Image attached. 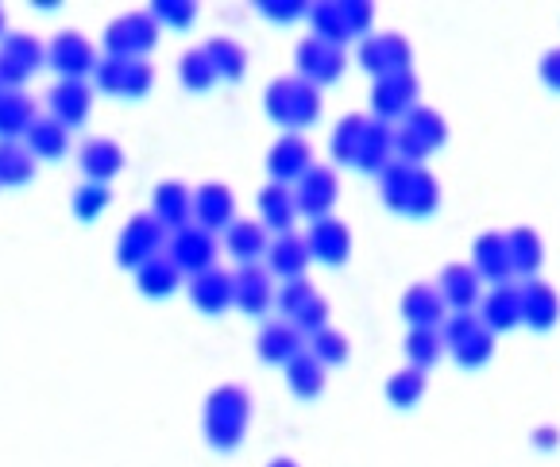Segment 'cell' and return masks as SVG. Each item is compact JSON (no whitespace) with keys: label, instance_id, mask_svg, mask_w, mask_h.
<instances>
[{"label":"cell","instance_id":"cell-1","mask_svg":"<svg viewBox=\"0 0 560 467\" xmlns=\"http://www.w3.org/2000/svg\"><path fill=\"white\" fill-rule=\"evenodd\" d=\"M247 425H252V398H247L244 386H217L206 398V413H201L206 441L217 452H232L240 448Z\"/></svg>","mask_w":560,"mask_h":467},{"label":"cell","instance_id":"cell-2","mask_svg":"<svg viewBox=\"0 0 560 467\" xmlns=\"http://www.w3.org/2000/svg\"><path fill=\"white\" fill-rule=\"evenodd\" d=\"M448 136V124L441 113H433V108H413L410 116H402L395 128V151L398 159H406V163L418 166L421 159H429L433 151L445 143Z\"/></svg>","mask_w":560,"mask_h":467},{"label":"cell","instance_id":"cell-3","mask_svg":"<svg viewBox=\"0 0 560 467\" xmlns=\"http://www.w3.org/2000/svg\"><path fill=\"white\" fill-rule=\"evenodd\" d=\"M155 82V70H151L143 58H113L105 55L93 70V85L108 97H124V101H140L151 93Z\"/></svg>","mask_w":560,"mask_h":467},{"label":"cell","instance_id":"cell-4","mask_svg":"<svg viewBox=\"0 0 560 467\" xmlns=\"http://www.w3.org/2000/svg\"><path fill=\"white\" fill-rule=\"evenodd\" d=\"M445 348L460 367H483L494 352V332L479 320V313H456L445 325Z\"/></svg>","mask_w":560,"mask_h":467},{"label":"cell","instance_id":"cell-5","mask_svg":"<svg viewBox=\"0 0 560 467\" xmlns=\"http://www.w3.org/2000/svg\"><path fill=\"white\" fill-rule=\"evenodd\" d=\"M47 62V47L35 35L12 32L0 43V85L4 90H20L27 78L39 74V66Z\"/></svg>","mask_w":560,"mask_h":467},{"label":"cell","instance_id":"cell-6","mask_svg":"<svg viewBox=\"0 0 560 467\" xmlns=\"http://www.w3.org/2000/svg\"><path fill=\"white\" fill-rule=\"evenodd\" d=\"M159 43V20L151 12H128L105 27V50L113 58H143Z\"/></svg>","mask_w":560,"mask_h":467},{"label":"cell","instance_id":"cell-7","mask_svg":"<svg viewBox=\"0 0 560 467\" xmlns=\"http://www.w3.org/2000/svg\"><path fill=\"white\" fill-rule=\"evenodd\" d=\"M163 236H166V229L151 213L132 217V221L124 224L120 240H116V262L128 267V271H140L148 259L163 255Z\"/></svg>","mask_w":560,"mask_h":467},{"label":"cell","instance_id":"cell-8","mask_svg":"<svg viewBox=\"0 0 560 467\" xmlns=\"http://www.w3.org/2000/svg\"><path fill=\"white\" fill-rule=\"evenodd\" d=\"M47 62L62 82H85L97 70V50L82 32H58L47 47Z\"/></svg>","mask_w":560,"mask_h":467},{"label":"cell","instance_id":"cell-9","mask_svg":"<svg viewBox=\"0 0 560 467\" xmlns=\"http://www.w3.org/2000/svg\"><path fill=\"white\" fill-rule=\"evenodd\" d=\"M166 255L174 259L182 275H206L213 271V259H217V240L213 232L198 229V224H186L182 232H171V244H166Z\"/></svg>","mask_w":560,"mask_h":467},{"label":"cell","instance_id":"cell-10","mask_svg":"<svg viewBox=\"0 0 560 467\" xmlns=\"http://www.w3.org/2000/svg\"><path fill=\"white\" fill-rule=\"evenodd\" d=\"M337 194H340V182L329 166H310L302 178L294 182V201H298V213H305L310 221H325L337 206Z\"/></svg>","mask_w":560,"mask_h":467},{"label":"cell","instance_id":"cell-11","mask_svg":"<svg viewBox=\"0 0 560 467\" xmlns=\"http://www.w3.org/2000/svg\"><path fill=\"white\" fill-rule=\"evenodd\" d=\"M360 62L375 82L390 74H406L413 62V50L402 35H371L360 43Z\"/></svg>","mask_w":560,"mask_h":467},{"label":"cell","instance_id":"cell-12","mask_svg":"<svg viewBox=\"0 0 560 467\" xmlns=\"http://www.w3.org/2000/svg\"><path fill=\"white\" fill-rule=\"evenodd\" d=\"M294 62H298L302 82H314V85H329L345 74V50L332 47V43H325V39H317V35H310V39L298 43Z\"/></svg>","mask_w":560,"mask_h":467},{"label":"cell","instance_id":"cell-13","mask_svg":"<svg viewBox=\"0 0 560 467\" xmlns=\"http://www.w3.org/2000/svg\"><path fill=\"white\" fill-rule=\"evenodd\" d=\"M194 221L206 232H229L236 224V197L224 182H206L194 189Z\"/></svg>","mask_w":560,"mask_h":467},{"label":"cell","instance_id":"cell-14","mask_svg":"<svg viewBox=\"0 0 560 467\" xmlns=\"http://www.w3.org/2000/svg\"><path fill=\"white\" fill-rule=\"evenodd\" d=\"M413 101H418V78H413V70H406V74H390V78H380L375 82V90H371V105H375V116L380 120H402V116H410Z\"/></svg>","mask_w":560,"mask_h":467},{"label":"cell","instance_id":"cell-15","mask_svg":"<svg viewBox=\"0 0 560 467\" xmlns=\"http://www.w3.org/2000/svg\"><path fill=\"white\" fill-rule=\"evenodd\" d=\"M186 290H190L194 310H201L206 317H221L224 310L236 305V275L221 271V267H213L206 275H194Z\"/></svg>","mask_w":560,"mask_h":467},{"label":"cell","instance_id":"cell-16","mask_svg":"<svg viewBox=\"0 0 560 467\" xmlns=\"http://www.w3.org/2000/svg\"><path fill=\"white\" fill-rule=\"evenodd\" d=\"M471 267L479 271V279H491L494 287L514 279V255H511V240L503 232H483L471 247Z\"/></svg>","mask_w":560,"mask_h":467},{"label":"cell","instance_id":"cell-17","mask_svg":"<svg viewBox=\"0 0 560 467\" xmlns=\"http://www.w3.org/2000/svg\"><path fill=\"white\" fill-rule=\"evenodd\" d=\"M256 352H259V360H264V363H275V367H287V363H294L298 355L305 352L302 328L290 325V320H267V325L259 328Z\"/></svg>","mask_w":560,"mask_h":467},{"label":"cell","instance_id":"cell-18","mask_svg":"<svg viewBox=\"0 0 560 467\" xmlns=\"http://www.w3.org/2000/svg\"><path fill=\"white\" fill-rule=\"evenodd\" d=\"M310 166H314V148H310L302 136H294V131H287V136L267 151V171H271V182H282V186L298 182Z\"/></svg>","mask_w":560,"mask_h":467},{"label":"cell","instance_id":"cell-19","mask_svg":"<svg viewBox=\"0 0 560 467\" xmlns=\"http://www.w3.org/2000/svg\"><path fill=\"white\" fill-rule=\"evenodd\" d=\"M305 244H310L314 259L329 262V267H345L348 255H352V232H348V224L337 221V217H325V221L310 224Z\"/></svg>","mask_w":560,"mask_h":467},{"label":"cell","instance_id":"cell-20","mask_svg":"<svg viewBox=\"0 0 560 467\" xmlns=\"http://www.w3.org/2000/svg\"><path fill=\"white\" fill-rule=\"evenodd\" d=\"M151 217L166 232H182L194 217V194L182 182H159L155 194H151Z\"/></svg>","mask_w":560,"mask_h":467},{"label":"cell","instance_id":"cell-21","mask_svg":"<svg viewBox=\"0 0 560 467\" xmlns=\"http://www.w3.org/2000/svg\"><path fill=\"white\" fill-rule=\"evenodd\" d=\"M275 287H271V271L252 262V267H240L236 271V310L247 317H264L275 305Z\"/></svg>","mask_w":560,"mask_h":467},{"label":"cell","instance_id":"cell-22","mask_svg":"<svg viewBox=\"0 0 560 467\" xmlns=\"http://www.w3.org/2000/svg\"><path fill=\"white\" fill-rule=\"evenodd\" d=\"M479 320H483L491 332H511L522 325V287L503 282V287H491V294H483L479 302Z\"/></svg>","mask_w":560,"mask_h":467},{"label":"cell","instance_id":"cell-23","mask_svg":"<svg viewBox=\"0 0 560 467\" xmlns=\"http://www.w3.org/2000/svg\"><path fill=\"white\" fill-rule=\"evenodd\" d=\"M78 166H82V174L90 182L108 186V182L124 171V148L116 140H105V136H93V140H85L82 151H78Z\"/></svg>","mask_w":560,"mask_h":467},{"label":"cell","instance_id":"cell-24","mask_svg":"<svg viewBox=\"0 0 560 467\" xmlns=\"http://www.w3.org/2000/svg\"><path fill=\"white\" fill-rule=\"evenodd\" d=\"M47 101H50V116L62 128H82L93 113V90L85 82H58L47 93Z\"/></svg>","mask_w":560,"mask_h":467},{"label":"cell","instance_id":"cell-25","mask_svg":"<svg viewBox=\"0 0 560 467\" xmlns=\"http://www.w3.org/2000/svg\"><path fill=\"white\" fill-rule=\"evenodd\" d=\"M479 271L468 262H448L438 279V290L448 305H456V313H471V305L483 302V290H479Z\"/></svg>","mask_w":560,"mask_h":467},{"label":"cell","instance_id":"cell-26","mask_svg":"<svg viewBox=\"0 0 560 467\" xmlns=\"http://www.w3.org/2000/svg\"><path fill=\"white\" fill-rule=\"evenodd\" d=\"M560 317V297L549 282L529 279L522 287V325H529L534 332H549Z\"/></svg>","mask_w":560,"mask_h":467},{"label":"cell","instance_id":"cell-27","mask_svg":"<svg viewBox=\"0 0 560 467\" xmlns=\"http://www.w3.org/2000/svg\"><path fill=\"white\" fill-rule=\"evenodd\" d=\"M448 313V302L441 297L438 287L418 282L402 294V317L410 320V328H438Z\"/></svg>","mask_w":560,"mask_h":467},{"label":"cell","instance_id":"cell-28","mask_svg":"<svg viewBox=\"0 0 560 467\" xmlns=\"http://www.w3.org/2000/svg\"><path fill=\"white\" fill-rule=\"evenodd\" d=\"M310 244H305V236H294V232H287V236H279L271 244V252H267V271L279 275V279L294 282V279H305V267H310Z\"/></svg>","mask_w":560,"mask_h":467},{"label":"cell","instance_id":"cell-29","mask_svg":"<svg viewBox=\"0 0 560 467\" xmlns=\"http://www.w3.org/2000/svg\"><path fill=\"white\" fill-rule=\"evenodd\" d=\"M35 120H39V113H35V101L24 90L0 93V143H16L20 136L32 131Z\"/></svg>","mask_w":560,"mask_h":467},{"label":"cell","instance_id":"cell-30","mask_svg":"<svg viewBox=\"0 0 560 467\" xmlns=\"http://www.w3.org/2000/svg\"><path fill=\"white\" fill-rule=\"evenodd\" d=\"M390 163H395V124L371 120L355 166H360V171H371V174H383Z\"/></svg>","mask_w":560,"mask_h":467},{"label":"cell","instance_id":"cell-31","mask_svg":"<svg viewBox=\"0 0 560 467\" xmlns=\"http://www.w3.org/2000/svg\"><path fill=\"white\" fill-rule=\"evenodd\" d=\"M259 217H264V229H275L279 236H287L298 217L294 189L282 186V182H271V186L259 189Z\"/></svg>","mask_w":560,"mask_h":467},{"label":"cell","instance_id":"cell-32","mask_svg":"<svg viewBox=\"0 0 560 467\" xmlns=\"http://www.w3.org/2000/svg\"><path fill=\"white\" fill-rule=\"evenodd\" d=\"M224 247H229V255L240 262V267H252V262H259V255L271 252L264 221H236L229 232H224Z\"/></svg>","mask_w":560,"mask_h":467},{"label":"cell","instance_id":"cell-33","mask_svg":"<svg viewBox=\"0 0 560 467\" xmlns=\"http://www.w3.org/2000/svg\"><path fill=\"white\" fill-rule=\"evenodd\" d=\"M24 140H27L32 159H39V163H58V159L67 155V148H70V128H62L55 116H39Z\"/></svg>","mask_w":560,"mask_h":467},{"label":"cell","instance_id":"cell-34","mask_svg":"<svg viewBox=\"0 0 560 467\" xmlns=\"http://www.w3.org/2000/svg\"><path fill=\"white\" fill-rule=\"evenodd\" d=\"M136 287H140L143 297H171L182 287V271L174 267L171 255H155L136 271Z\"/></svg>","mask_w":560,"mask_h":467},{"label":"cell","instance_id":"cell-35","mask_svg":"<svg viewBox=\"0 0 560 467\" xmlns=\"http://www.w3.org/2000/svg\"><path fill=\"white\" fill-rule=\"evenodd\" d=\"M287 383H290V390L298 394V398H317V394L325 390V363L317 360L310 348H305L302 355H298L294 363H287Z\"/></svg>","mask_w":560,"mask_h":467},{"label":"cell","instance_id":"cell-36","mask_svg":"<svg viewBox=\"0 0 560 467\" xmlns=\"http://www.w3.org/2000/svg\"><path fill=\"white\" fill-rule=\"evenodd\" d=\"M310 24H314L317 39L332 43V47H340V43L352 39V32H348V16H345V0H322V4H314V9H310Z\"/></svg>","mask_w":560,"mask_h":467},{"label":"cell","instance_id":"cell-37","mask_svg":"<svg viewBox=\"0 0 560 467\" xmlns=\"http://www.w3.org/2000/svg\"><path fill=\"white\" fill-rule=\"evenodd\" d=\"M206 55L213 58L217 78H224V82H240V78L247 74V50L240 47L236 39H229V35H217V39H209Z\"/></svg>","mask_w":560,"mask_h":467},{"label":"cell","instance_id":"cell-38","mask_svg":"<svg viewBox=\"0 0 560 467\" xmlns=\"http://www.w3.org/2000/svg\"><path fill=\"white\" fill-rule=\"evenodd\" d=\"M506 240H511L514 275H522V279H534V275L541 271V262H545L541 236H537L534 229H514V232H506Z\"/></svg>","mask_w":560,"mask_h":467},{"label":"cell","instance_id":"cell-39","mask_svg":"<svg viewBox=\"0 0 560 467\" xmlns=\"http://www.w3.org/2000/svg\"><path fill=\"white\" fill-rule=\"evenodd\" d=\"M178 82L186 85L190 93H206V90H213L221 78H217V70H213V58L206 55V47H194V50H186V55L178 58Z\"/></svg>","mask_w":560,"mask_h":467},{"label":"cell","instance_id":"cell-40","mask_svg":"<svg viewBox=\"0 0 560 467\" xmlns=\"http://www.w3.org/2000/svg\"><path fill=\"white\" fill-rule=\"evenodd\" d=\"M413 174H418V166L406 163V159H395V163L380 174V189H383V201H387V209L406 213V197H410Z\"/></svg>","mask_w":560,"mask_h":467},{"label":"cell","instance_id":"cell-41","mask_svg":"<svg viewBox=\"0 0 560 467\" xmlns=\"http://www.w3.org/2000/svg\"><path fill=\"white\" fill-rule=\"evenodd\" d=\"M368 116H360V113H352V116H345V120L337 124V131H332V159L337 163H355L360 159V148H363V136H368Z\"/></svg>","mask_w":560,"mask_h":467},{"label":"cell","instance_id":"cell-42","mask_svg":"<svg viewBox=\"0 0 560 467\" xmlns=\"http://www.w3.org/2000/svg\"><path fill=\"white\" fill-rule=\"evenodd\" d=\"M441 352H445V337H441L438 328H410L406 332V360H410V367L429 371L441 360Z\"/></svg>","mask_w":560,"mask_h":467},{"label":"cell","instance_id":"cell-43","mask_svg":"<svg viewBox=\"0 0 560 467\" xmlns=\"http://www.w3.org/2000/svg\"><path fill=\"white\" fill-rule=\"evenodd\" d=\"M35 178V159L20 143H0V186H27Z\"/></svg>","mask_w":560,"mask_h":467},{"label":"cell","instance_id":"cell-44","mask_svg":"<svg viewBox=\"0 0 560 467\" xmlns=\"http://www.w3.org/2000/svg\"><path fill=\"white\" fill-rule=\"evenodd\" d=\"M425 386H429L425 371H418V367L395 371V375L387 378V402L398 406V410H413V406L421 402Z\"/></svg>","mask_w":560,"mask_h":467},{"label":"cell","instance_id":"cell-45","mask_svg":"<svg viewBox=\"0 0 560 467\" xmlns=\"http://www.w3.org/2000/svg\"><path fill=\"white\" fill-rule=\"evenodd\" d=\"M438 206H441V186H438V178L418 166V174H413V186H410V197H406V217L421 221V217L438 213Z\"/></svg>","mask_w":560,"mask_h":467},{"label":"cell","instance_id":"cell-46","mask_svg":"<svg viewBox=\"0 0 560 467\" xmlns=\"http://www.w3.org/2000/svg\"><path fill=\"white\" fill-rule=\"evenodd\" d=\"M317 116H322V93H317L314 82H302L298 78L294 85V105H290V131H302V128H314Z\"/></svg>","mask_w":560,"mask_h":467},{"label":"cell","instance_id":"cell-47","mask_svg":"<svg viewBox=\"0 0 560 467\" xmlns=\"http://www.w3.org/2000/svg\"><path fill=\"white\" fill-rule=\"evenodd\" d=\"M108 201H113L108 186H101V182H85V186H78L74 194H70V213H74L82 224H90L105 213Z\"/></svg>","mask_w":560,"mask_h":467},{"label":"cell","instance_id":"cell-48","mask_svg":"<svg viewBox=\"0 0 560 467\" xmlns=\"http://www.w3.org/2000/svg\"><path fill=\"white\" fill-rule=\"evenodd\" d=\"M151 16L163 27L186 32V27L198 20V4H194V0H155V4H151Z\"/></svg>","mask_w":560,"mask_h":467},{"label":"cell","instance_id":"cell-49","mask_svg":"<svg viewBox=\"0 0 560 467\" xmlns=\"http://www.w3.org/2000/svg\"><path fill=\"white\" fill-rule=\"evenodd\" d=\"M294 85L298 78H275L271 85H267V116H271L279 128H290V105H294Z\"/></svg>","mask_w":560,"mask_h":467},{"label":"cell","instance_id":"cell-50","mask_svg":"<svg viewBox=\"0 0 560 467\" xmlns=\"http://www.w3.org/2000/svg\"><path fill=\"white\" fill-rule=\"evenodd\" d=\"M310 352L329 367V363H345L348 360V337L337 328H322L314 340H310Z\"/></svg>","mask_w":560,"mask_h":467},{"label":"cell","instance_id":"cell-51","mask_svg":"<svg viewBox=\"0 0 560 467\" xmlns=\"http://www.w3.org/2000/svg\"><path fill=\"white\" fill-rule=\"evenodd\" d=\"M314 294H317V290L310 287V279H294V282H287V287L279 290V297H275V305H279L282 317L294 320L298 313H302L305 305H310V297H314Z\"/></svg>","mask_w":560,"mask_h":467},{"label":"cell","instance_id":"cell-52","mask_svg":"<svg viewBox=\"0 0 560 467\" xmlns=\"http://www.w3.org/2000/svg\"><path fill=\"white\" fill-rule=\"evenodd\" d=\"M290 325L302 328V337H305V332H310V337H317L322 328H329V302H325L322 294H314V297H310V305H305V310L298 313Z\"/></svg>","mask_w":560,"mask_h":467},{"label":"cell","instance_id":"cell-53","mask_svg":"<svg viewBox=\"0 0 560 467\" xmlns=\"http://www.w3.org/2000/svg\"><path fill=\"white\" fill-rule=\"evenodd\" d=\"M256 9L264 12L267 20H275V24H290V20L310 16L314 4H305V0H259Z\"/></svg>","mask_w":560,"mask_h":467},{"label":"cell","instance_id":"cell-54","mask_svg":"<svg viewBox=\"0 0 560 467\" xmlns=\"http://www.w3.org/2000/svg\"><path fill=\"white\" fill-rule=\"evenodd\" d=\"M345 16H348V32H352V35H368L371 4H363V0H345Z\"/></svg>","mask_w":560,"mask_h":467},{"label":"cell","instance_id":"cell-55","mask_svg":"<svg viewBox=\"0 0 560 467\" xmlns=\"http://www.w3.org/2000/svg\"><path fill=\"white\" fill-rule=\"evenodd\" d=\"M541 82L549 85L552 93H560V47L541 58Z\"/></svg>","mask_w":560,"mask_h":467},{"label":"cell","instance_id":"cell-56","mask_svg":"<svg viewBox=\"0 0 560 467\" xmlns=\"http://www.w3.org/2000/svg\"><path fill=\"white\" fill-rule=\"evenodd\" d=\"M557 441H560L557 429H552V433L549 429H537V448H557Z\"/></svg>","mask_w":560,"mask_h":467},{"label":"cell","instance_id":"cell-57","mask_svg":"<svg viewBox=\"0 0 560 467\" xmlns=\"http://www.w3.org/2000/svg\"><path fill=\"white\" fill-rule=\"evenodd\" d=\"M267 467H298V464H294V459H271Z\"/></svg>","mask_w":560,"mask_h":467},{"label":"cell","instance_id":"cell-58","mask_svg":"<svg viewBox=\"0 0 560 467\" xmlns=\"http://www.w3.org/2000/svg\"><path fill=\"white\" fill-rule=\"evenodd\" d=\"M4 27H9V20H4V9H0V43H4Z\"/></svg>","mask_w":560,"mask_h":467}]
</instances>
